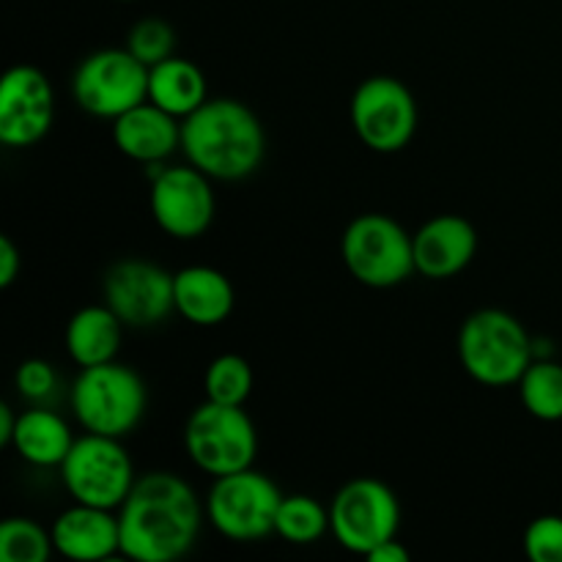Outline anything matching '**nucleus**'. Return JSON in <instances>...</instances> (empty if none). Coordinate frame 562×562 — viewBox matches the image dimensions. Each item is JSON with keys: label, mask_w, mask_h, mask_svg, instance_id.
Segmentation results:
<instances>
[{"label": "nucleus", "mask_w": 562, "mask_h": 562, "mask_svg": "<svg viewBox=\"0 0 562 562\" xmlns=\"http://www.w3.org/2000/svg\"><path fill=\"white\" fill-rule=\"evenodd\" d=\"M173 274L146 258H121L102 278V302L130 329H151L176 313Z\"/></svg>", "instance_id": "obj_13"}, {"label": "nucleus", "mask_w": 562, "mask_h": 562, "mask_svg": "<svg viewBox=\"0 0 562 562\" xmlns=\"http://www.w3.org/2000/svg\"><path fill=\"white\" fill-rule=\"evenodd\" d=\"M181 154L214 181H241L267 159V130L245 102L209 97L181 121Z\"/></svg>", "instance_id": "obj_2"}, {"label": "nucleus", "mask_w": 562, "mask_h": 562, "mask_svg": "<svg viewBox=\"0 0 562 562\" xmlns=\"http://www.w3.org/2000/svg\"><path fill=\"white\" fill-rule=\"evenodd\" d=\"M351 126L362 146L376 154L404 151L417 135L420 110L406 82L390 75H373L351 93Z\"/></svg>", "instance_id": "obj_10"}, {"label": "nucleus", "mask_w": 562, "mask_h": 562, "mask_svg": "<svg viewBox=\"0 0 562 562\" xmlns=\"http://www.w3.org/2000/svg\"><path fill=\"white\" fill-rule=\"evenodd\" d=\"M340 258L357 283L395 289L415 274L412 234L387 214L368 212L351 220L340 236Z\"/></svg>", "instance_id": "obj_5"}, {"label": "nucleus", "mask_w": 562, "mask_h": 562, "mask_svg": "<svg viewBox=\"0 0 562 562\" xmlns=\"http://www.w3.org/2000/svg\"><path fill=\"white\" fill-rule=\"evenodd\" d=\"M69 404L82 431L124 439L146 415L148 390L135 368L113 360L80 368L69 390Z\"/></svg>", "instance_id": "obj_4"}, {"label": "nucleus", "mask_w": 562, "mask_h": 562, "mask_svg": "<svg viewBox=\"0 0 562 562\" xmlns=\"http://www.w3.org/2000/svg\"><path fill=\"white\" fill-rule=\"evenodd\" d=\"M49 532H53L55 554L66 560L99 562L121 554L119 510L75 503L55 516Z\"/></svg>", "instance_id": "obj_16"}, {"label": "nucleus", "mask_w": 562, "mask_h": 562, "mask_svg": "<svg viewBox=\"0 0 562 562\" xmlns=\"http://www.w3.org/2000/svg\"><path fill=\"white\" fill-rule=\"evenodd\" d=\"M206 505L176 472L137 475L119 508L121 554L135 562H173L198 543Z\"/></svg>", "instance_id": "obj_1"}, {"label": "nucleus", "mask_w": 562, "mask_h": 562, "mask_svg": "<svg viewBox=\"0 0 562 562\" xmlns=\"http://www.w3.org/2000/svg\"><path fill=\"white\" fill-rule=\"evenodd\" d=\"M176 44H179V38H176V31L170 22L159 20V16H143V20H137L130 27L124 47L140 64H146L151 69V66L162 64L170 55H176Z\"/></svg>", "instance_id": "obj_26"}, {"label": "nucleus", "mask_w": 562, "mask_h": 562, "mask_svg": "<svg viewBox=\"0 0 562 562\" xmlns=\"http://www.w3.org/2000/svg\"><path fill=\"white\" fill-rule=\"evenodd\" d=\"M283 492L258 470L231 472L214 477L206 499V521L234 543H252L274 536V519Z\"/></svg>", "instance_id": "obj_6"}, {"label": "nucleus", "mask_w": 562, "mask_h": 562, "mask_svg": "<svg viewBox=\"0 0 562 562\" xmlns=\"http://www.w3.org/2000/svg\"><path fill=\"white\" fill-rule=\"evenodd\" d=\"M124 3H130V0H124Z\"/></svg>", "instance_id": "obj_32"}, {"label": "nucleus", "mask_w": 562, "mask_h": 562, "mask_svg": "<svg viewBox=\"0 0 562 562\" xmlns=\"http://www.w3.org/2000/svg\"><path fill=\"white\" fill-rule=\"evenodd\" d=\"M521 406L536 420L560 423L562 420V366L552 357H538L527 368L525 376L516 384Z\"/></svg>", "instance_id": "obj_22"}, {"label": "nucleus", "mask_w": 562, "mask_h": 562, "mask_svg": "<svg viewBox=\"0 0 562 562\" xmlns=\"http://www.w3.org/2000/svg\"><path fill=\"white\" fill-rule=\"evenodd\" d=\"M212 181L190 162L157 165L148 192V206L157 228L170 239H201L212 228L217 212Z\"/></svg>", "instance_id": "obj_12"}, {"label": "nucleus", "mask_w": 562, "mask_h": 562, "mask_svg": "<svg viewBox=\"0 0 562 562\" xmlns=\"http://www.w3.org/2000/svg\"><path fill=\"white\" fill-rule=\"evenodd\" d=\"M121 338H124V322L104 302L80 307L69 318L64 333L66 355L77 368L113 362L119 357Z\"/></svg>", "instance_id": "obj_19"}, {"label": "nucleus", "mask_w": 562, "mask_h": 562, "mask_svg": "<svg viewBox=\"0 0 562 562\" xmlns=\"http://www.w3.org/2000/svg\"><path fill=\"white\" fill-rule=\"evenodd\" d=\"M71 97L82 113L113 121L148 99V66L126 47L97 49L75 69Z\"/></svg>", "instance_id": "obj_11"}, {"label": "nucleus", "mask_w": 562, "mask_h": 562, "mask_svg": "<svg viewBox=\"0 0 562 562\" xmlns=\"http://www.w3.org/2000/svg\"><path fill=\"white\" fill-rule=\"evenodd\" d=\"M22 272V256L16 250V245L11 241V236H0V289H9L14 285V280Z\"/></svg>", "instance_id": "obj_29"}, {"label": "nucleus", "mask_w": 562, "mask_h": 562, "mask_svg": "<svg viewBox=\"0 0 562 562\" xmlns=\"http://www.w3.org/2000/svg\"><path fill=\"white\" fill-rule=\"evenodd\" d=\"M16 420H20V415H16L9 404H0V445H3V448H11Z\"/></svg>", "instance_id": "obj_31"}, {"label": "nucleus", "mask_w": 562, "mask_h": 562, "mask_svg": "<svg viewBox=\"0 0 562 562\" xmlns=\"http://www.w3.org/2000/svg\"><path fill=\"white\" fill-rule=\"evenodd\" d=\"M366 560L371 562H409V549L398 541V538H390V541L379 543Z\"/></svg>", "instance_id": "obj_30"}, {"label": "nucleus", "mask_w": 562, "mask_h": 562, "mask_svg": "<svg viewBox=\"0 0 562 562\" xmlns=\"http://www.w3.org/2000/svg\"><path fill=\"white\" fill-rule=\"evenodd\" d=\"M14 387L20 398H25L31 406H47L58 393V371L53 368V362L31 357L16 368Z\"/></svg>", "instance_id": "obj_27"}, {"label": "nucleus", "mask_w": 562, "mask_h": 562, "mask_svg": "<svg viewBox=\"0 0 562 562\" xmlns=\"http://www.w3.org/2000/svg\"><path fill=\"white\" fill-rule=\"evenodd\" d=\"M113 143L132 162L146 168L165 165L181 151V121L146 99L113 119Z\"/></svg>", "instance_id": "obj_17"}, {"label": "nucleus", "mask_w": 562, "mask_h": 562, "mask_svg": "<svg viewBox=\"0 0 562 562\" xmlns=\"http://www.w3.org/2000/svg\"><path fill=\"white\" fill-rule=\"evenodd\" d=\"M53 552V532L38 521L11 516L0 525V560L3 562H47Z\"/></svg>", "instance_id": "obj_25"}, {"label": "nucleus", "mask_w": 562, "mask_h": 562, "mask_svg": "<svg viewBox=\"0 0 562 562\" xmlns=\"http://www.w3.org/2000/svg\"><path fill=\"white\" fill-rule=\"evenodd\" d=\"M55 119V91L36 66H11L0 80V143L31 148L44 140Z\"/></svg>", "instance_id": "obj_14"}, {"label": "nucleus", "mask_w": 562, "mask_h": 562, "mask_svg": "<svg viewBox=\"0 0 562 562\" xmlns=\"http://www.w3.org/2000/svg\"><path fill=\"white\" fill-rule=\"evenodd\" d=\"M184 450L192 464L212 477L250 470L258 453L256 423L245 406L203 401L187 417Z\"/></svg>", "instance_id": "obj_7"}, {"label": "nucleus", "mask_w": 562, "mask_h": 562, "mask_svg": "<svg viewBox=\"0 0 562 562\" xmlns=\"http://www.w3.org/2000/svg\"><path fill=\"white\" fill-rule=\"evenodd\" d=\"M209 99L206 75L192 60L170 55L162 64L148 69V102L162 108L165 113L184 121L187 115L195 113Z\"/></svg>", "instance_id": "obj_21"}, {"label": "nucleus", "mask_w": 562, "mask_h": 562, "mask_svg": "<svg viewBox=\"0 0 562 562\" xmlns=\"http://www.w3.org/2000/svg\"><path fill=\"white\" fill-rule=\"evenodd\" d=\"M459 360L483 387H516L536 360V338L514 313L481 307L461 324Z\"/></svg>", "instance_id": "obj_3"}, {"label": "nucleus", "mask_w": 562, "mask_h": 562, "mask_svg": "<svg viewBox=\"0 0 562 562\" xmlns=\"http://www.w3.org/2000/svg\"><path fill=\"white\" fill-rule=\"evenodd\" d=\"M415 272L426 280H450L464 272L477 252V231L461 214H437L412 234Z\"/></svg>", "instance_id": "obj_15"}, {"label": "nucleus", "mask_w": 562, "mask_h": 562, "mask_svg": "<svg viewBox=\"0 0 562 562\" xmlns=\"http://www.w3.org/2000/svg\"><path fill=\"white\" fill-rule=\"evenodd\" d=\"M58 470L75 503L108 510H119L137 481L135 461L126 453L124 442L88 431L86 437L75 439Z\"/></svg>", "instance_id": "obj_8"}, {"label": "nucleus", "mask_w": 562, "mask_h": 562, "mask_svg": "<svg viewBox=\"0 0 562 562\" xmlns=\"http://www.w3.org/2000/svg\"><path fill=\"white\" fill-rule=\"evenodd\" d=\"M525 554L532 562H562V516H538L525 530Z\"/></svg>", "instance_id": "obj_28"}, {"label": "nucleus", "mask_w": 562, "mask_h": 562, "mask_svg": "<svg viewBox=\"0 0 562 562\" xmlns=\"http://www.w3.org/2000/svg\"><path fill=\"white\" fill-rule=\"evenodd\" d=\"M176 313L195 327H220L236 305L228 274L214 267H184L173 274Z\"/></svg>", "instance_id": "obj_18"}, {"label": "nucleus", "mask_w": 562, "mask_h": 562, "mask_svg": "<svg viewBox=\"0 0 562 562\" xmlns=\"http://www.w3.org/2000/svg\"><path fill=\"white\" fill-rule=\"evenodd\" d=\"M329 532V508L311 494H283L274 519V536L294 547H311Z\"/></svg>", "instance_id": "obj_23"}, {"label": "nucleus", "mask_w": 562, "mask_h": 562, "mask_svg": "<svg viewBox=\"0 0 562 562\" xmlns=\"http://www.w3.org/2000/svg\"><path fill=\"white\" fill-rule=\"evenodd\" d=\"M252 376L250 362L241 355H220L209 362L206 376H203V393L206 401L228 406H245L252 393Z\"/></svg>", "instance_id": "obj_24"}, {"label": "nucleus", "mask_w": 562, "mask_h": 562, "mask_svg": "<svg viewBox=\"0 0 562 562\" xmlns=\"http://www.w3.org/2000/svg\"><path fill=\"white\" fill-rule=\"evenodd\" d=\"M69 423L49 406H31L20 415L11 450L31 467H60L75 445Z\"/></svg>", "instance_id": "obj_20"}, {"label": "nucleus", "mask_w": 562, "mask_h": 562, "mask_svg": "<svg viewBox=\"0 0 562 562\" xmlns=\"http://www.w3.org/2000/svg\"><path fill=\"white\" fill-rule=\"evenodd\" d=\"M398 494L376 477L344 483L329 505V532L351 554L368 558L379 543L398 538Z\"/></svg>", "instance_id": "obj_9"}]
</instances>
